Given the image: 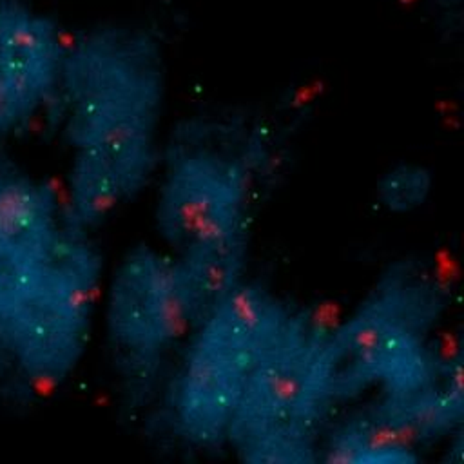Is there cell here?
<instances>
[{"mask_svg": "<svg viewBox=\"0 0 464 464\" xmlns=\"http://www.w3.org/2000/svg\"><path fill=\"white\" fill-rule=\"evenodd\" d=\"M98 314L116 357L141 373L181 348L194 324L172 252L154 245H138L118 261L103 279Z\"/></svg>", "mask_w": 464, "mask_h": 464, "instance_id": "cell-6", "label": "cell"}, {"mask_svg": "<svg viewBox=\"0 0 464 464\" xmlns=\"http://www.w3.org/2000/svg\"><path fill=\"white\" fill-rule=\"evenodd\" d=\"M170 96L167 31L149 18L71 34L56 105L69 149L62 190L71 221L92 230L150 181Z\"/></svg>", "mask_w": 464, "mask_h": 464, "instance_id": "cell-1", "label": "cell"}, {"mask_svg": "<svg viewBox=\"0 0 464 464\" xmlns=\"http://www.w3.org/2000/svg\"><path fill=\"white\" fill-rule=\"evenodd\" d=\"M69 38L49 13L0 0V138L54 109Z\"/></svg>", "mask_w": 464, "mask_h": 464, "instance_id": "cell-8", "label": "cell"}, {"mask_svg": "<svg viewBox=\"0 0 464 464\" xmlns=\"http://www.w3.org/2000/svg\"><path fill=\"white\" fill-rule=\"evenodd\" d=\"M254 181L225 147H181L160 176L154 221L170 252L250 230Z\"/></svg>", "mask_w": 464, "mask_h": 464, "instance_id": "cell-7", "label": "cell"}, {"mask_svg": "<svg viewBox=\"0 0 464 464\" xmlns=\"http://www.w3.org/2000/svg\"><path fill=\"white\" fill-rule=\"evenodd\" d=\"M440 310V286L426 272L408 268L381 281L334 326L339 399L402 397L450 381L433 341Z\"/></svg>", "mask_w": 464, "mask_h": 464, "instance_id": "cell-4", "label": "cell"}, {"mask_svg": "<svg viewBox=\"0 0 464 464\" xmlns=\"http://www.w3.org/2000/svg\"><path fill=\"white\" fill-rule=\"evenodd\" d=\"M250 234L252 228L172 252L194 323L248 279Z\"/></svg>", "mask_w": 464, "mask_h": 464, "instance_id": "cell-9", "label": "cell"}, {"mask_svg": "<svg viewBox=\"0 0 464 464\" xmlns=\"http://www.w3.org/2000/svg\"><path fill=\"white\" fill-rule=\"evenodd\" d=\"M288 308L246 279L194 323L170 392L174 422L192 444H227L246 382Z\"/></svg>", "mask_w": 464, "mask_h": 464, "instance_id": "cell-5", "label": "cell"}, {"mask_svg": "<svg viewBox=\"0 0 464 464\" xmlns=\"http://www.w3.org/2000/svg\"><path fill=\"white\" fill-rule=\"evenodd\" d=\"M337 401L334 324L288 308L246 382L227 444L254 462L312 460Z\"/></svg>", "mask_w": 464, "mask_h": 464, "instance_id": "cell-3", "label": "cell"}, {"mask_svg": "<svg viewBox=\"0 0 464 464\" xmlns=\"http://www.w3.org/2000/svg\"><path fill=\"white\" fill-rule=\"evenodd\" d=\"M103 263L62 192L0 163V373L56 384L80 362L100 312Z\"/></svg>", "mask_w": 464, "mask_h": 464, "instance_id": "cell-2", "label": "cell"}, {"mask_svg": "<svg viewBox=\"0 0 464 464\" xmlns=\"http://www.w3.org/2000/svg\"><path fill=\"white\" fill-rule=\"evenodd\" d=\"M431 190L430 172L417 163H401L390 169L379 183V199L390 212H411L419 208Z\"/></svg>", "mask_w": 464, "mask_h": 464, "instance_id": "cell-10", "label": "cell"}, {"mask_svg": "<svg viewBox=\"0 0 464 464\" xmlns=\"http://www.w3.org/2000/svg\"><path fill=\"white\" fill-rule=\"evenodd\" d=\"M417 9L439 31L459 29L464 14V0H415Z\"/></svg>", "mask_w": 464, "mask_h": 464, "instance_id": "cell-11", "label": "cell"}]
</instances>
